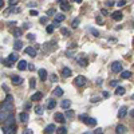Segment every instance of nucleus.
I'll use <instances>...</instances> for the list:
<instances>
[{
	"mask_svg": "<svg viewBox=\"0 0 134 134\" xmlns=\"http://www.w3.org/2000/svg\"><path fill=\"white\" fill-rule=\"evenodd\" d=\"M55 13H56V9H55V8H51V9H48V11H47V15H48V16H54Z\"/></svg>",
	"mask_w": 134,
	"mask_h": 134,
	"instance_id": "nucleus-32",
	"label": "nucleus"
},
{
	"mask_svg": "<svg viewBox=\"0 0 134 134\" xmlns=\"http://www.w3.org/2000/svg\"><path fill=\"white\" fill-rule=\"evenodd\" d=\"M75 2H76V3L79 4V3H82V0H75Z\"/></svg>",
	"mask_w": 134,
	"mask_h": 134,
	"instance_id": "nucleus-57",
	"label": "nucleus"
},
{
	"mask_svg": "<svg viewBox=\"0 0 134 134\" xmlns=\"http://www.w3.org/2000/svg\"><path fill=\"white\" fill-rule=\"evenodd\" d=\"M24 52H27L28 55H31L32 58H35V56H36V50L34 48V47H27V48L24 50Z\"/></svg>",
	"mask_w": 134,
	"mask_h": 134,
	"instance_id": "nucleus-9",
	"label": "nucleus"
},
{
	"mask_svg": "<svg viewBox=\"0 0 134 134\" xmlns=\"http://www.w3.org/2000/svg\"><path fill=\"white\" fill-rule=\"evenodd\" d=\"M89 32H91L94 36H99V32L95 30V28H89Z\"/></svg>",
	"mask_w": 134,
	"mask_h": 134,
	"instance_id": "nucleus-34",
	"label": "nucleus"
},
{
	"mask_svg": "<svg viewBox=\"0 0 134 134\" xmlns=\"http://www.w3.org/2000/svg\"><path fill=\"white\" fill-rule=\"evenodd\" d=\"M52 94H54L55 97H62V95H63V90H62V87H59V86H58V87L52 91Z\"/></svg>",
	"mask_w": 134,
	"mask_h": 134,
	"instance_id": "nucleus-18",
	"label": "nucleus"
},
{
	"mask_svg": "<svg viewBox=\"0 0 134 134\" xmlns=\"http://www.w3.org/2000/svg\"><path fill=\"white\" fill-rule=\"evenodd\" d=\"M64 15L63 13H58V15H56V18H55V22H58V23H60V22H63L64 20Z\"/></svg>",
	"mask_w": 134,
	"mask_h": 134,
	"instance_id": "nucleus-27",
	"label": "nucleus"
},
{
	"mask_svg": "<svg viewBox=\"0 0 134 134\" xmlns=\"http://www.w3.org/2000/svg\"><path fill=\"white\" fill-rule=\"evenodd\" d=\"M79 23H80V20H79V19H74V20H73V23H71V26H73V28H76V27L79 26Z\"/></svg>",
	"mask_w": 134,
	"mask_h": 134,
	"instance_id": "nucleus-31",
	"label": "nucleus"
},
{
	"mask_svg": "<svg viewBox=\"0 0 134 134\" xmlns=\"http://www.w3.org/2000/svg\"><path fill=\"white\" fill-rule=\"evenodd\" d=\"M11 80H12V83H13V85H20V83L23 82V78H20L19 75H12Z\"/></svg>",
	"mask_w": 134,
	"mask_h": 134,
	"instance_id": "nucleus-10",
	"label": "nucleus"
},
{
	"mask_svg": "<svg viewBox=\"0 0 134 134\" xmlns=\"http://www.w3.org/2000/svg\"><path fill=\"white\" fill-rule=\"evenodd\" d=\"M11 114H12L11 111H4V110H2V111H0V122H4Z\"/></svg>",
	"mask_w": 134,
	"mask_h": 134,
	"instance_id": "nucleus-7",
	"label": "nucleus"
},
{
	"mask_svg": "<svg viewBox=\"0 0 134 134\" xmlns=\"http://www.w3.org/2000/svg\"><path fill=\"white\" fill-rule=\"evenodd\" d=\"M67 111H66V115H67V118H73L74 117V113H73V110H69V109H66Z\"/></svg>",
	"mask_w": 134,
	"mask_h": 134,
	"instance_id": "nucleus-33",
	"label": "nucleus"
},
{
	"mask_svg": "<svg viewBox=\"0 0 134 134\" xmlns=\"http://www.w3.org/2000/svg\"><path fill=\"white\" fill-rule=\"evenodd\" d=\"M103 97H105V98H107V97H109V93H107V91H105V93H103Z\"/></svg>",
	"mask_w": 134,
	"mask_h": 134,
	"instance_id": "nucleus-54",
	"label": "nucleus"
},
{
	"mask_svg": "<svg viewBox=\"0 0 134 134\" xmlns=\"http://www.w3.org/2000/svg\"><path fill=\"white\" fill-rule=\"evenodd\" d=\"M22 46H23V43H22V40H16L15 43H13V48H15L16 51H19V50H22Z\"/></svg>",
	"mask_w": 134,
	"mask_h": 134,
	"instance_id": "nucleus-23",
	"label": "nucleus"
},
{
	"mask_svg": "<svg viewBox=\"0 0 134 134\" xmlns=\"http://www.w3.org/2000/svg\"><path fill=\"white\" fill-rule=\"evenodd\" d=\"M62 73H63V75H64V76H70L71 74H73V71H71V70L69 69V67H64Z\"/></svg>",
	"mask_w": 134,
	"mask_h": 134,
	"instance_id": "nucleus-28",
	"label": "nucleus"
},
{
	"mask_svg": "<svg viewBox=\"0 0 134 134\" xmlns=\"http://www.w3.org/2000/svg\"><path fill=\"white\" fill-rule=\"evenodd\" d=\"M27 62L26 60H19V63H18V69L20 70V71H24V70H27Z\"/></svg>",
	"mask_w": 134,
	"mask_h": 134,
	"instance_id": "nucleus-8",
	"label": "nucleus"
},
{
	"mask_svg": "<svg viewBox=\"0 0 134 134\" xmlns=\"http://www.w3.org/2000/svg\"><path fill=\"white\" fill-rule=\"evenodd\" d=\"M70 106H71V102H70L69 99H64L63 102H62V107H63L64 110L66 109H70Z\"/></svg>",
	"mask_w": 134,
	"mask_h": 134,
	"instance_id": "nucleus-25",
	"label": "nucleus"
},
{
	"mask_svg": "<svg viewBox=\"0 0 134 134\" xmlns=\"http://www.w3.org/2000/svg\"><path fill=\"white\" fill-rule=\"evenodd\" d=\"M27 38H28V39H30V40H35V35H34V34H28V35H27Z\"/></svg>",
	"mask_w": 134,
	"mask_h": 134,
	"instance_id": "nucleus-43",
	"label": "nucleus"
},
{
	"mask_svg": "<svg viewBox=\"0 0 134 134\" xmlns=\"http://www.w3.org/2000/svg\"><path fill=\"white\" fill-rule=\"evenodd\" d=\"M28 118H30V115H28V113H20V115H19V119H20V122H23V123H26L27 121H28Z\"/></svg>",
	"mask_w": 134,
	"mask_h": 134,
	"instance_id": "nucleus-11",
	"label": "nucleus"
},
{
	"mask_svg": "<svg viewBox=\"0 0 134 134\" xmlns=\"http://www.w3.org/2000/svg\"><path fill=\"white\" fill-rule=\"evenodd\" d=\"M4 6V0H0V8H2Z\"/></svg>",
	"mask_w": 134,
	"mask_h": 134,
	"instance_id": "nucleus-55",
	"label": "nucleus"
},
{
	"mask_svg": "<svg viewBox=\"0 0 134 134\" xmlns=\"http://www.w3.org/2000/svg\"><path fill=\"white\" fill-rule=\"evenodd\" d=\"M50 78H51V82H58V75H55V74H52L51 76H50Z\"/></svg>",
	"mask_w": 134,
	"mask_h": 134,
	"instance_id": "nucleus-38",
	"label": "nucleus"
},
{
	"mask_svg": "<svg viewBox=\"0 0 134 134\" xmlns=\"http://www.w3.org/2000/svg\"><path fill=\"white\" fill-rule=\"evenodd\" d=\"M110 67H111V71H113V73H121V71H122V63H121V62H118V60L113 62Z\"/></svg>",
	"mask_w": 134,
	"mask_h": 134,
	"instance_id": "nucleus-3",
	"label": "nucleus"
},
{
	"mask_svg": "<svg viewBox=\"0 0 134 134\" xmlns=\"http://www.w3.org/2000/svg\"><path fill=\"white\" fill-rule=\"evenodd\" d=\"M42 98H43V94L42 93H35L31 97V100H40Z\"/></svg>",
	"mask_w": 134,
	"mask_h": 134,
	"instance_id": "nucleus-22",
	"label": "nucleus"
},
{
	"mask_svg": "<svg viewBox=\"0 0 134 134\" xmlns=\"http://www.w3.org/2000/svg\"><path fill=\"white\" fill-rule=\"evenodd\" d=\"M19 59V55L15 54V52H12V54H9L8 56V62H11V63H13V62H16Z\"/></svg>",
	"mask_w": 134,
	"mask_h": 134,
	"instance_id": "nucleus-14",
	"label": "nucleus"
},
{
	"mask_svg": "<svg viewBox=\"0 0 134 134\" xmlns=\"http://www.w3.org/2000/svg\"><path fill=\"white\" fill-rule=\"evenodd\" d=\"M100 12H102V15H107V11H106V9H105V8H103Z\"/></svg>",
	"mask_w": 134,
	"mask_h": 134,
	"instance_id": "nucleus-51",
	"label": "nucleus"
},
{
	"mask_svg": "<svg viewBox=\"0 0 134 134\" xmlns=\"http://www.w3.org/2000/svg\"><path fill=\"white\" fill-rule=\"evenodd\" d=\"M110 86H117V82L115 80H111V82H110Z\"/></svg>",
	"mask_w": 134,
	"mask_h": 134,
	"instance_id": "nucleus-50",
	"label": "nucleus"
},
{
	"mask_svg": "<svg viewBox=\"0 0 134 134\" xmlns=\"http://www.w3.org/2000/svg\"><path fill=\"white\" fill-rule=\"evenodd\" d=\"M13 2H16V0H9V3H11V4H12V6H13V4H15V3H13Z\"/></svg>",
	"mask_w": 134,
	"mask_h": 134,
	"instance_id": "nucleus-56",
	"label": "nucleus"
},
{
	"mask_svg": "<svg viewBox=\"0 0 134 134\" xmlns=\"http://www.w3.org/2000/svg\"><path fill=\"white\" fill-rule=\"evenodd\" d=\"M58 2H59V3H60V2H63V0H58Z\"/></svg>",
	"mask_w": 134,
	"mask_h": 134,
	"instance_id": "nucleus-58",
	"label": "nucleus"
},
{
	"mask_svg": "<svg viewBox=\"0 0 134 134\" xmlns=\"http://www.w3.org/2000/svg\"><path fill=\"white\" fill-rule=\"evenodd\" d=\"M125 93H126L125 87H122V86H117V89H115V95H123Z\"/></svg>",
	"mask_w": 134,
	"mask_h": 134,
	"instance_id": "nucleus-15",
	"label": "nucleus"
},
{
	"mask_svg": "<svg viewBox=\"0 0 134 134\" xmlns=\"http://www.w3.org/2000/svg\"><path fill=\"white\" fill-rule=\"evenodd\" d=\"M83 119H85V123H86V125H87V126H95V125H97V119H95V118H91V117H83Z\"/></svg>",
	"mask_w": 134,
	"mask_h": 134,
	"instance_id": "nucleus-5",
	"label": "nucleus"
},
{
	"mask_svg": "<svg viewBox=\"0 0 134 134\" xmlns=\"http://www.w3.org/2000/svg\"><path fill=\"white\" fill-rule=\"evenodd\" d=\"M111 18L114 19V20H121V19L123 18V15H122V12H113V15H111Z\"/></svg>",
	"mask_w": 134,
	"mask_h": 134,
	"instance_id": "nucleus-19",
	"label": "nucleus"
},
{
	"mask_svg": "<svg viewBox=\"0 0 134 134\" xmlns=\"http://www.w3.org/2000/svg\"><path fill=\"white\" fill-rule=\"evenodd\" d=\"M24 133H26V134H32V130H31V129H27Z\"/></svg>",
	"mask_w": 134,
	"mask_h": 134,
	"instance_id": "nucleus-49",
	"label": "nucleus"
},
{
	"mask_svg": "<svg viewBox=\"0 0 134 134\" xmlns=\"http://www.w3.org/2000/svg\"><path fill=\"white\" fill-rule=\"evenodd\" d=\"M30 87H31V89H35V87H36V82H35V79H34V78L30 80Z\"/></svg>",
	"mask_w": 134,
	"mask_h": 134,
	"instance_id": "nucleus-37",
	"label": "nucleus"
},
{
	"mask_svg": "<svg viewBox=\"0 0 134 134\" xmlns=\"http://www.w3.org/2000/svg\"><path fill=\"white\" fill-rule=\"evenodd\" d=\"M97 23H98V24H102V23H103V19L98 16V18H97Z\"/></svg>",
	"mask_w": 134,
	"mask_h": 134,
	"instance_id": "nucleus-46",
	"label": "nucleus"
},
{
	"mask_svg": "<svg viewBox=\"0 0 134 134\" xmlns=\"http://www.w3.org/2000/svg\"><path fill=\"white\" fill-rule=\"evenodd\" d=\"M13 34H15V36H16V38L22 36V30H20V28H16V30L13 31Z\"/></svg>",
	"mask_w": 134,
	"mask_h": 134,
	"instance_id": "nucleus-36",
	"label": "nucleus"
},
{
	"mask_svg": "<svg viewBox=\"0 0 134 134\" xmlns=\"http://www.w3.org/2000/svg\"><path fill=\"white\" fill-rule=\"evenodd\" d=\"M56 133H58V134H66V133H67V129H66L64 126H62V127H59V129H56Z\"/></svg>",
	"mask_w": 134,
	"mask_h": 134,
	"instance_id": "nucleus-29",
	"label": "nucleus"
},
{
	"mask_svg": "<svg viewBox=\"0 0 134 134\" xmlns=\"http://www.w3.org/2000/svg\"><path fill=\"white\" fill-rule=\"evenodd\" d=\"M6 100H8V102H12V100H13L12 95H11V94H7V97H6Z\"/></svg>",
	"mask_w": 134,
	"mask_h": 134,
	"instance_id": "nucleus-42",
	"label": "nucleus"
},
{
	"mask_svg": "<svg viewBox=\"0 0 134 134\" xmlns=\"http://www.w3.org/2000/svg\"><path fill=\"white\" fill-rule=\"evenodd\" d=\"M2 110H4V111H13V103L12 102H8V100H4V102L2 103Z\"/></svg>",
	"mask_w": 134,
	"mask_h": 134,
	"instance_id": "nucleus-4",
	"label": "nucleus"
},
{
	"mask_svg": "<svg viewBox=\"0 0 134 134\" xmlns=\"http://www.w3.org/2000/svg\"><path fill=\"white\" fill-rule=\"evenodd\" d=\"M15 131H16L15 123H12V125H3V133L4 134H13Z\"/></svg>",
	"mask_w": 134,
	"mask_h": 134,
	"instance_id": "nucleus-1",
	"label": "nucleus"
},
{
	"mask_svg": "<svg viewBox=\"0 0 134 134\" xmlns=\"http://www.w3.org/2000/svg\"><path fill=\"white\" fill-rule=\"evenodd\" d=\"M98 100H99V98L95 97V98H93V99H91V102H98Z\"/></svg>",
	"mask_w": 134,
	"mask_h": 134,
	"instance_id": "nucleus-52",
	"label": "nucleus"
},
{
	"mask_svg": "<svg viewBox=\"0 0 134 134\" xmlns=\"http://www.w3.org/2000/svg\"><path fill=\"white\" fill-rule=\"evenodd\" d=\"M126 111H127V109L125 106H122L121 109H119V111H118V118H123L126 115Z\"/></svg>",
	"mask_w": 134,
	"mask_h": 134,
	"instance_id": "nucleus-16",
	"label": "nucleus"
},
{
	"mask_svg": "<svg viewBox=\"0 0 134 134\" xmlns=\"http://www.w3.org/2000/svg\"><path fill=\"white\" fill-rule=\"evenodd\" d=\"M60 32L63 34V35H66V36H69L70 34H71V32H70V30H67V28H62V30H60Z\"/></svg>",
	"mask_w": 134,
	"mask_h": 134,
	"instance_id": "nucleus-35",
	"label": "nucleus"
},
{
	"mask_svg": "<svg viewBox=\"0 0 134 134\" xmlns=\"http://www.w3.org/2000/svg\"><path fill=\"white\" fill-rule=\"evenodd\" d=\"M28 66V64H27ZM28 70H31V71H34V70H35V66H32V64H30V66H28Z\"/></svg>",
	"mask_w": 134,
	"mask_h": 134,
	"instance_id": "nucleus-48",
	"label": "nucleus"
},
{
	"mask_svg": "<svg viewBox=\"0 0 134 134\" xmlns=\"http://www.w3.org/2000/svg\"><path fill=\"white\" fill-rule=\"evenodd\" d=\"M113 6H114V2H111V0H109L106 3V7H113Z\"/></svg>",
	"mask_w": 134,
	"mask_h": 134,
	"instance_id": "nucleus-44",
	"label": "nucleus"
},
{
	"mask_svg": "<svg viewBox=\"0 0 134 134\" xmlns=\"http://www.w3.org/2000/svg\"><path fill=\"white\" fill-rule=\"evenodd\" d=\"M60 8L63 9V11H69V9H70V4L67 2H60Z\"/></svg>",
	"mask_w": 134,
	"mask_h": 134,
	"instance_id": "nucleus-24",
	"label": "nucleus"
},
{
	"mask_svg": "<svg viewBox=\"0 0 134 134\" xmlns=\"http://www.w3.org/2000/svg\"><path fill=\"white\" fill-rule=\"evenodd\" d=\"M35 113L38 114V115H42V114H43V107L42 106H36L35 107Z\"/></svg>",
	"mask_w": 134,
	"mask_h": 134,
	"instance_id": "nucleus-30",
	"label": "nucleus"
},
{
	"mask_svg": "<svg viewBox=\"0 0 134 134\" xmlns=\"http://www.w3.org/2000/svg\"><path fill=\"white\" fill-rule=\"evenodd\" d=\"M125 4H126V0H119V2L117 3V6H118L119 8H121V7H123V6H125Z\"/></svg>",
	"mask_w": 134,
	"mask_h": 134,
	"instance_id": "nucleus-39",
	"label": "nucleus"
},
{
	"mask_svg": "<svg viewBox=\"0 0 134 134\" xmlns=\"http://www.w3.org/2000/svg\"><path fill=\"white\" fill-rule=\"evenodd\" d=\"M115 131H117L118 134H123V133L127 131V129H126V126H123V125H118L117 129H115Z\"/></svg>",
	"mask_w": 134,
	"mask_h": 134,
	"instance_id": "nucleus-13",
	"label": "nucleus"
},
{
	"mask_svg": "<svg viewBox=\"0 0 134 134\" xmlns=\"http://www.w3.org/2000/svg\"><path fill=\"white\" fill-rule=\"evenodd\" d=\"M93 133H94V134H100V133H102V129H100V127H99V129H95Z\"/></svg>",
	"mask_w": 134,
	"mask_h": 134,
	"instance_id": "nucleus-45",
	"label": "nucleus"
},
{
	"mask_svg": "<svg viewBox=\"0 0 134 134\" xmlns=\"http://www.w3.org/2000/svg\"><path fill=\"white\" fill-rule=\"evenodd\" d=\"M47 20H48V19H47V16H44V18H40V23H47Z\"/></svg>",
	"mask_w": 134,
	"mask_h": 134,
	"instance_id": "nucleus-47",
	"label": "nucleus"
},
{
	"mask_svg": "<svg viewBox=\"0 0 134 134\" xmlns=\"http://www.w3.org/2000/svg\"><path fill=\"white\" fill-rule=\"evenodd\" d=\"M86 83H87V79H86L83 75H78L75 78V85L78 86V87H83V86H86Z\"/></svg>",
	"mask_w": 134,
	"mask_h": 134,
	"instance_id": "nucleus-2",
	"label": "nucleus"
},
{
	"mask_svg": "<svg viewBox=\"0 0 134 134\" xmlns=\"http://www.w3.org/2000/svg\"><path fill=\"white\" fill-rule=\"evenodd\" d=\"M55 131V125H48L46 129H44V133H47V134H51V133H54Z\"/></svg>",
	"mask_w": 134,
	"mask_h": 134,
	"instance_id": "nucleus-20",
	"label": "nucleus"
},
{
	"mask_svg": "<svg viewBox=\"0 0 134 134\" xmlns=\"http://www.w3.org/2000/svg\"><path fill=\"white\" fill-rule=\"evenodd\" d=\"M76 62H78V63L82 66V67H86V66H87V60L83 59L82 56H76Z\"/></svg>",
	"mask_w": 134,
	"mask_h": 134,
	"instance_id": "nucleus-17",
	"label": "nucleus"
},
{
	"mask_svg": "<svg viewBox=\"0 0 134 134\" xmlns=\"http://www.w3.org/2000/svg\"><path fill=\"white\" fill-rule=\"evenodd\" d=\"M30 27H31L30 23H26V24H24V28H30Z\"/></svg>",
	"mask_w": 134,
	"mask_h": 134,
	"instance_id": "nucleus-53",
	"label": "nucleus"
},
{
	"mask_svg": "<svg viewBox=\"0 0 134 134\" xmlns=\"http://www.w3.org/2000/svg\"><path fill=\"white\" fill-rule=\"evenodd\" d=\"M47 32H48V34L54 32V26H48V27H47Z\"/></svg>",
	"mask_w": 134,
	"mask_h": 134,
	"instance_id": "nucleus-41",
	"label": "nucleus"
},
{
	"mask_svg": "<svg viewBox=\"0 0 134 134\" xmlns=\"http://www.w3.org/2000/svg\"><path fill=\"white\" fill-rule=\"evenodd\" d=\"M54 118H55V121L59 122V123H64V122H66V118H64V115H63L62 113H55Z\"/></svg>",
	"mask_w": 134,
	"mask_h": 134,
	"instance_id": "nucleus-6",
	"label": "nucleus"
},
{
	"mask_svg": "<svg viewBox=\"0 0 134 134\" xmlns=\"http://www.w3.org/2000/svg\"><path fill=\"white\" fill-rule=\"evenodd\" d=\"M56 106V100L55 99H48V103H47V109H54Z\"/></svg>",
	"mask_w": 134,
	"mask_h": 134,
	"instance_id": "nucleus-21",
	"label": "nucleus"
},
{
	"mask_svg": "<svg viewBox=\"0 0 134 134\" xmlns=\"http://www.w3.org/2000/svg\"><path fill=\"white\" fill-rule=\"evenodd\" d=\"M30 15H31V16H38V15H39V12H38L36 9H31V11H30Z\"/></svg>",
	"mask_w": 134,
	"mask_h": 134,
	"instance_id": "nucleus-40",
	"label": "nucleus"
},
{
	"mask_svg": "<svg viewBox=\"0 0 134 134\" xmlns=\"http://www.w3.org/2000/svg\"><path fill=\"white\" fill-rule=\"evenodd\" d=\"M131 76V73L130 71H123V73L121 74V78H123V79H129Z\"/></svg>",
	"mask_w": 134,
	"mask_h": 134,
	"instance_id": "nucleus-26",
	"label": "nucleus"
},
{
	"mask_svg": "<svg viewBox=\"0 0 134 134\" xmlns=\"http://www.w3.org/2000/svg\"><path fill=\"white\" fill-rule=\"evenodd\" d=\"M38 74H39V78L42 80H46V78H47V71L44 69H40L39 71H38Z\"/></svg>",
	"mask_w": 134,
	"mask_h": 134,
	"instance_id": "nucleus-12",
	"label": "nucleus"
}]
</instances>
